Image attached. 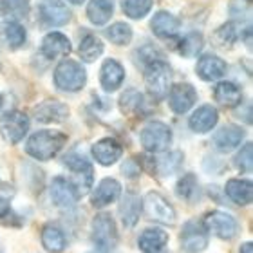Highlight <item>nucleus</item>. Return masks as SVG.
I'll return each instance as SVG.
<instances>
[{
    "instance_id": "obj_34",
    "label": "nucleus",
    "mask_w": 253,
    "mask_h": 253,
    "mask_svg": "<svg viewBox=\"0 0 253 253\" xmlns=\"http://www.w3.org/2000/svg\"><path fill=\"white\" fill-rule=\"evenodd\" d=\"M201 49H203V37H201V33H188L179 42V53L181 56H186V58H192L195 54H199Z\"/></svg>"
},
{
    "instance_id": "obj_19",
    "label": "nucleus",
    "mask_w": 253,
    "mask_h": 253,
    "mask_svg": "<svg viewBox=\"0 0 253 253\" xmlns=\"http://www.w3.org/2000/svg\"><path fill=\"white\" fill-rule=\"evenodd\" d=\"M26 42V29L16 22H0V45L5 49H18Z\"/></svg>"
},
{
    "instance_id": "obj_4",
    "label": "nucleus",
    "mask_w": 253,
    "mask_h": 253,
    "mask_svg": "<svg viewBox=\"0 0 253 253\" xmlns=\"http://www.w3.org/2000/svg\"><path fill=\"white\" fill-rule=\"evenodd\" d=\"M139 141L147 152H165L172 143V130L169 125L161 122H150L143 126L141 134H139Z\"/></svg>"
},
{
    "instance_id": "obj_20",
    "label": "nucleus",
    "mask_w": 253,
    "mask_h": 253,
    "mask_svg": "<svg viewBox=\"0 0 253 253\" xmlns=\"http://www.w3.org/2000/svg\"><path fill=\"white\" fill-rule=\"evenodd\" d=\"M243 137H244V132L241 126L226 125V126H222L221 130L215 132V136H213V145H215L217 150L228 152V150H233L237 145H241Z\"/></svg>"
},
{
    "instance_id": "obj_28",
    "label": "nucleus",
    "mask_w": 253,
    "mask_h": 253,
    "mask_svg": "<svg viewBox=\"0 0 253 253\" xmlns=\"http://www.w3.org/2000/svg\"><path fill=\"white\" fill-rule=\"evenodd\" d=\"M42 244L47 252L60 253V252H63L67 241H65V235H63V232L58 226L47 224V226H43V230H42Z\"/></svg>"
},
{
    "instance_id": "obj_41",
    "label": "nucleus",
    "mask_w": 253,
    "mask_h": 253,
    "mask_svg": "<svg viewBox=\"0 0 253 253\" xmlns=\"http://www.w3.org/2000/svg\"><path fill=\"white\" fill-rule=\"evenodd\" d=\"M241 253H253V244L250 243H244L243 246H241Z\"/></svg>"
},
{
    "instance_id": "obj_15",
    "label": "nucleus",
    "mask_w": 253,
    "mask_h": 253,
    "mask_svg": "<svg viewBox=\"0 0 253 253\" xmlns=\"http://www.w3.org/2000/svg\"><path fill=\"white\" fill-rule=\"evenodd\" d=\"M120 194H122V185H120L116 179L107 177V179L101 181L100 185H98V188L92 192L90 203H92V206H96V208H101V206H107V205H111V203H114V201L120 197Z\"/></svg>"
},
{
    "instance_id": "obj_14",
    "label": "nucleus",
    "mask_w": 253,
    "mask_h": 253,
    "mask_svg": "<svg viewBox=\"0 0 253 253\" xmlns=\"http://www.w3.org/2000/svg\"><path fill=\"white\" fill-rule=\"evenodd\" d=\"M122 145L112 137H105V139L94 143V147H92V156L103 167L116 163L118 159L122 158Z\"/></svg>"
},
{
    "instance_id": "obj_7",
    "label": "nucleus",
    "mask_w": 253,
    "mask_h": 253,
    "mask_svg": "<svg viewBox=\"0 0 253 253\" xmlns=\"http://www.w3.org/2000/svg\"><path fill=\"white\" fill-rule=\"evenodd\" d=\"M29 130V118L20 111H9L0 118V134L5 141L18 143Z\"/></svg>"
},
{
    "instance_id": "obj_27",
    "label": "nucleus",
    "mask_w": 253,
    "mask_h": 253,
    "mask_svg": "<svg viewBox=\"0 0 253 253\" xmlns=\"http://www.w3.org/2000/svg\"><path fill=\"white\" fill-rule=\"evenodd\" d=\"M215 100L222 107H237L243 101V92L232 82H221L215 87Z\"/></svg>"
},
{
    "instance_id": "obj_23",
    "label": "nucleus",
    "mask_w": 253,
    "mask_h": 253,
    "mask_svg": "<svg viewBox=\"0 0 253 253\" xmlns=\"http://www.w3.org/2000/svg\"><path fill=\"white\" fill-rule=\"evenodd\" d=\"M179 20L175 18L174 15H170L169 11H159L156 13L150 22V27H152V31L161 38H170L177 35L179 31Z\"/></svg>"
},
{
    "instance_id": "obj_22",
    "label": "nucleus",
    "mask_w": 253,
    "mask_h": 253,
    "mask_svg": "<svg viewBox=\"0 0 253 253\" xmlns=\"http://www.w3.org/2000/svg\"><path fill=\"white\" fill-rule=\"evenodd\" d=\"M169 243V233L159 230V228H148L139 235V248L143 253H158Z\"/></svg>"
},
{
    "instance_id": "obj_21",
    "label": "nucleus",
    "mask_w": 253,
    "mask_h": 253,
    "mask_svg": "<svg viewBox=\"0 0 253 253\" xmlns=\"http://www.w3.org/2000/svg\"><path fill=\"white\" fill-rule=\"evenodd\" d=\"M217 118H219V114H217V111L213 109V107L203 105L192 114V118H190V122H188L190 128H192L194 132H197V134L210 132L211 128L215 126Z\"/></svg>"
},
{
    "instance_id": "obj_24",
    "label": "nucleus",
    "mask_w": 253,
    "mask_h": 253,
    "mask_svg": "<svg viewBox=\"0 0 253 253\" xmlns=\"http://www.w3.org/2000/svg\"><path fill=\"white\" fill-rule=\"evenodd\" d=\"M114 0H90L87 5V18L94 26H103L112 18Z\"/></svg>"
},
{
    "instance_id": "obj_9",
    "label": "nucleus",
    "mask_w": 253,
    "mask_h": 253,
    "mask_svg": "<svg viewBox=\"0 0 253 253\" xmlns=\"http://www.w3.org/2000/svg\"><path fill=\"white\" fill-rule=\"evenodd\" d=\"M181 244L186 253H201L208 246V230L203 222L190 221L181 232Z\"/></svg>"
},
{
    "instance_id": "obj_2",
    "label": "nucleus",
    "mask_w": 253,
    "mask_h": 253,
    "mask_svg": "<svg viewBox=\"0 0 253 253\" xmlns=\"http://www.w3.org/2000/svg\"><path fill=\"white\" fill-rule=\"evenodd\" d=\"M170 80H172V69L163 58L154 60L145 65V85L154 98L161 100L163 96L169 94Z\"/></svg>"
},
{
    "instance_id": "obj_39",
    "label": "nucleus",
    "mask_w": 253,
    "mask_h": 253,
    "mask_svg": "<svg viewBox=\"0 0 253 253\" xmlns=\"http://www.w3.org/2000/svg\"><path fill=\"white\" fill-rule=\"evenodd\" d=\"M174 156L175 154H170V156H165L163 159H159L158 161L159 169H161L163 174H172V172H175V170L179 169V163H174V161H172Z\"/></svg>"
},
{
    "instance_id": "obj_36",
    "label": "nucleus",
    "mask_w": 253,
    "mask_h": 253,
    "mask_svg": "<svg viewBox=\"0 0 253 253\" xmlns=\"http://www.w3.org/2000/svg\"><path fill=\"white\" fill-rule=\"evenodd\" d=\"M217 43H221V45H232L235 40H237V29H235V24H224L222 27H219L213 35Z\"/></svg>"
},
{
    "instance_id": "obj_25",
    "label": "nucleus",
    "mask_w": 253,
    "mask_h": 253,
    "mask_svg": "<svg viewBox=\"0 0 253 253\" xmlns=\"http://www.w3.org/2000/svg\"><path fill=\"white\" fill-rule=\"evenodd\" d=\"M120 213H122V219L125 222V226H134L141 215V199L136 192H126L125 197L122 201V206H120Z\"/></svg>"
},
{
    "instance_id": "obj_18",
    "label": "nucleus",
    "mask_w": 253,
    "mask_h": 253,
    "mask_svg": "<svg viewBox=\"0 0 253 253\" xmlns=\"http://www.w3.org/2000/svg\"><path fill=\"white\" fill-rule=\"evenodd\" d=\"M40 49H42L43 56L54 60L71 53V42H69V38L65 35H62V33H49V35L43 37L42 47Z\"/></svg>"
},
{
    "instance_id": "obj_38",
    "label": "nucleus",
    "mask_w": 253,
    "mask_h": 253,
    "mask_svg": "<svg viewBox=\"0 0 253 253\" xmlns=\"http://www.w3.org/2000/svg\"><path fill=\"white\" fill-rule=\"evenodd\" d=\"M235 167L244 172L252 170V143H246L243 150L235 156Z\"/></svg>"
},
{
    "instance_id": "obj_16",
    "label": "nucleus",
    "mask_w": 253,
    "mask_h": 253,
    "mask_svg": "<svg viewBox=\"0 0 253 253\" xmlns=\"http://www.w3.org/2000/svg\"><path fill=\"white\" fill-rule=\"evenodd\" d=\"M195 71H197V74L205 82H213V80H219L226 74V63H224V60L215 56V54H205L197 62Z\"/></svg>"
},
{
    "instance_id": "obj_45",
    "label": "nucleus",
    "mask_w": 253,
    "mask_h": 253,
    "mask_svg": "<svg viewBox=\"0 0 253 253\" xmlns=\"http://www.w3.org/2000/svg\"><path fill=\"white\" fill-rule=\"evenodd\" d=\"M158 253H165V252H158Z\"/></svg>"
},
{
    "instance_id": "obj_5",
    "label": "nucleus",
    "mask_w": 253,
    "mask_h": 253,
    "mask_svg": "<svg viewBox=\"0 0 253 253\" xmlns=\"http://www.w3.org/2000/svg\"><path fill=\"white\" fill-rule=\"evenodd\" d=\"M90 237L92 243L103 252H109L114 248L118 243V232L116 224L109 213H98L92 221V228H90Z\"/></svg>"
},
{
    "instance_id": "obj_8",
    "label": "nucleus",
    "mask_w": 253,
    "mask_h": 253,
    "mask_svg": "<svg viewBox=\"0 0 253 253\" xmlns=\"http://www.w3.org/2000/svg\"><path fill=\"white\" fill-rule=\"evenodd\" d=\"M203 224L215 237L224 239V241L233 239L239 232L237 221L232 215L224 213V211H210V213H206L205 219H203Z\"/></svg>"
},
{
    "instance_id": "obj_12",
    "label": "nucleus",
    "mask_w": 253,
    "mask_h": 253,
    "mask_svg": "<svg viewBox=\"0 0 253 253\" xmlns=\"http://www.w3.org/2000/svg\"><path fill=\"white\" fill-rule=\"evenodd\" d=\"M197 94L190 84H177L169 90V105L175 114H185L194 107Z\"/></svg>"
},
{
    "instance_id": "obj_13",
    "label": "nucleus",
    "mask_w": 253,
    "mask_h": 253,
    "mask_svg": "<svg viewBox=\"0 0 253 253\" xmlns=\"http://www.w3.org/2000/svg\"><path fill=\"white\" fill-rule=\"evenodd\" d=\"M35 120L40 123H53V122H63L69 116V109L63 105L62 101L47 100L35 107L33 111Z\"/></svg>"
},
{
    "instance_id": "obj_42",
    "label": "nucleus",
    "mask_w": 253,
    "mask_h": 253,
    "mask_svg": "<svg viewBox=\"0 0 253 253\" xmlns=\"http://www.w3.org/2000/svg\"><path fill=\"white\" fill-rule=\"evenodd\" d=\"M71 2H73V4H84L85 0H71Z\"/></svg>"
},
{
    "instance_id": "obj_26",
    "label": "nucleus",
    "mask_w": 253,
    "mask_h": 253,
    "mask_svg": "<svg viewBox=\"0 0 253 253\" xmlns=\"http://www.w3.org/2000/svg\"><path fill=\"white\" fill-rule=\"evenodd\" d=\"M226 195L237 205H248L253 195V185L248 179H232L226 183Z\"/></svg>"
},
{
    "instance_id": "obj_6",
    "label": "nucleus",
    "mask_w": 253,
    "mask_h": 253,
    "mask_svg": "<svg viewBox=\"0 0 253 253\" xmlns=\"http://www.w3.org/2000/svg\"><path fill=\"white\" fill-rule=\"evenodd\" d=\"M143 208H145V213H147L150 221H156L159 224H167V226H172L175 222L174 206L170 205L161 194L150 192L145 197V201H143Z\"/></svg>"
},
{
    "instance_id": "obj_31",
    "label": "nucleus",
    "mask_w": 253,
    "mask_h": 253,
    "mask_svg": "<svg viewBox=\"0 0 253 253\" xmlns=\"http://www.w3.org/2000/svg\"><path fill=\"white\" fill-rule=\"evenodd\" d=\"M175 192L179 197H183L185 201H195L199 199V185H197V179H195L194 174H186L183 175L179 181H177V186H175Z\"/></svg>"
},
{
    "instance_id": "obj_33",
    "label": "nucleus",
    "mask_w": 253,
    "mask_h": 253,
    "mask_svg": "<svg viewBox=\"0 0 253 253\" xmlns=\"http://www.w3.org/2000/svg\"><path fill=\"white\" fill-rule=\"evenodd\" d=\"M105 37L116 45H126L132 40V29L130 26H126L123 22H118L114 26H111L105 31Z\"/></svg>"
},
{
    "instance_id": "obj_35",
    "label": "nucleus",
    "mask_w": 253,
    "mask_h": 253,
    "mask_svg": "<svg viewBox=\"0 0 253 253\" xmlns=\"http://www.w3.org/2000/svg\"><path fill=\"white\" fill-rule=\"evenodd\" d=\"M29 11V0H2V13L11 18H24Z\"/></svg>"
},
{
    "instance_id": "obj_40",
    "label": "nucleus",
    "mask_w": 253,
    "mask_h": 253,
    "mask_svg": "<svg viewBox=\"0 0 253 253\" xmlns=\"http://www.w3.org/2000/svg\"><path fill=\"white\" fill-rule=\"evenodd\" d=\"M7 211H9V201L5 199V197H0V219H2Z\"/></svg>"
},
{
    "instance_id": "obj_29",
    "label": "nucleus",
    "mask_w": 253,
    "mask_h": 253,
    "mask_svg": "<svg viewBox=\"0 0 253 253\" xmlns=\"http://www.w3.org/2000/svg\"><path fill=\"white\" fill-rule=\"evenodd\" d=\"M101 53H103V42H101L96 35L87 33L84 40L80 42V56H82L85 62H94V60H98V56H100Z\"/></svg>"
},
{
    "instance_id": "obj_43",
    "label": "nucleus",
    "mask_w": 253,
    "mask_h": 253,
    "mask_svg": "<svg viewBox=\"0 0 253 253\" xmlns=\"http://www.w3.org/2000/svg\"><path fill=\"white\" fill-rule=\"evenodd\" d=\"M90 253H107V252H90Z\"/></svg>"
},
{
    "instance_id": "obj_11",
    "label": "nucleus",
    "mask_w": 253,
    "mask_h": 253,
    "mask_svg": "<svg viewBox=\"0 0 253 253\" xmlns=\"http://www.w3.org/2000/svg\"><path fill=\"white\" fill-rule=\"evenodd\" d=\"M38 15L40 20L45 26H65L71 20V11L62 0H42L38 5Z\"/></svg>"
},
{
    "instance_id": "obj_10",
    "label": "nucleus",
    "mask_w": 253,
    "mask_h": 253,
    "mask_svg": "<svg viewBox=\"0 0 253 253\" xmlns=\"http://www.w3.org/2000/svg\"><path fill=\"white\" fill-rule=\"evenodd\" d=\"M51 199L58 208L69 210L78 203L80 192L74 186V183H71L65 177H54L51 183Z\"/></svg>"
},
{
    "instance_id": "obj_37",
    "label": "nucleus",
    "mask_w": 253,
    "mask_h": 253,
    "mask_svg": "<svg viewBox=\"0 0 253 253\" xmlns=\"http://www.w3.org/2000/svg\"><path fill=\"white\" fill-rule=\"evenodd\" d=\"M141 103H143L141 94H139L137 90H134V89L126 90L125 94L122 96V100H120V105H122L123 112H134V111H137V109L141 107Z\"/></svg>"
},
{
    "instance_id": "obj_1",
    "label": "nucleus",
    "mask_w": 253,
    "mask_h": 253,
    "mask_svg": "<svg viewBox=\"0 0 253 253\" xmlns=\"http://www.w3.org/2000/svg\"><path fill=\"white\" fill-rule=\"evenodd\" d=\"M65 139V134L58 130H38L27 139L26 152L35 159L47 161L62 150Z\"/></svg>"
},
{
    "instance_id": "obj_3",
    "label": "nucleus",
    "mask_w": 253,
    "mask_h": 253,
    "mask_svg": "<svg viewBox=\"0 0 253 253\" xmlns=\"http://www.w3.org/2000/svg\"><path fill=\"white\" fill-rule=\"evenodd\" d=\"M85 82H87V73L74 60H63L60 62L58 67L54 69V84L62 90L76 92V90L84 89Z\"/></svg>"
},
{
    "instance_id": "obj_17",
    "label": "nucleus",
    "mask_w": 253,
    "mask_h": 253,
    "mask_svg": "<svg viewBox=\"0 0 253 253\" xmlns=\"http://www.w3.org/2000/svg\"><path fill=\"white\" fill-rule=\"evenodd\" d=\"M123 78H125V69L122 67V63L116 62V60H105L103 62L100 73V82H101V87L107 92L116 90L123 84Z\"/></svg>"
},
{
    "instance_id": "obj_30",
    "label": "nucleus",
    "mask_w": 253,
    "mask_h": 253,
    "mask_svg": "<svg viewBox=\"0 0 253 253\" xmlns=\"http://www.w3.org/2000/svg\"><path fill=\"white\" fill-rule=\"evenodd\" d=\"M63 165H65L69 170H73V172H76V174H80V175H84L85 185L87 186L90 185V181H92V167H90V163L84 156H80V154H76V152L69 154V156L63 158Z\"/></svg>"
},
{
    "instance_id": "obj_44",
    "label": "nucleus",
    "mask_w": 253,
    "mask_h": 253,
    "mask_svg": "<svg viewBox=\"0 0 253 253\" xmlns=\"http://www.w3.org/2000/svg\"><path fill=\"white\" fill-rule=\"evenodd\" d=\"M0 107H2V96H0Z\"/></svg>"
},
{
    "instance_id": "obj_32",
    "label": "nucleus",
    "mask_w": 253,
    "mask_h": 253,
    "mask_svg": "<svg viewBox=\"0 0 253 253\" xmlns=\"http://www.w3.org/2000/svg\"><path fill=\"white\" fill-rule=\"evenodd\" d=\"M152 4L154 0H123V13H125L128 18H143V16L147 15L148 11L152 9Z\"/></svg>"
}]
</instances>
